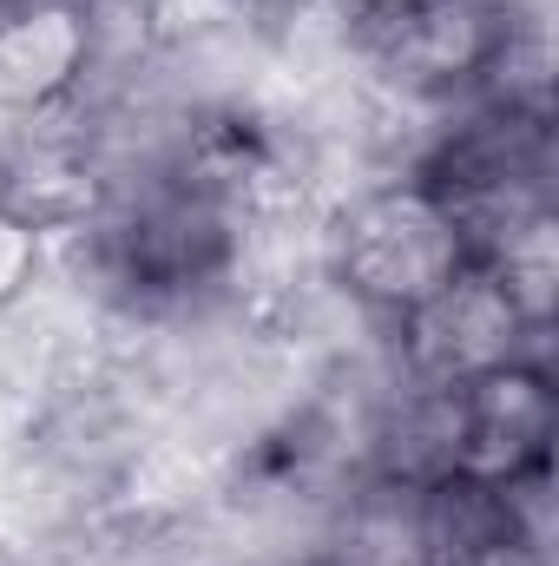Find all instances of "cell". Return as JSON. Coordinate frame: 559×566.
Here are the masks:
<instances>
[{"instance_id": "cell-1", "label": "cell", "mask_w": 559, "mask_h": 566, "mask_svg": "<svg viewBox=\"0 0 559 566\" xmlns=\"http://www.w3.org/2000/svg\"><path fill=\"white\" fill-rule=\"evenodd\" d=\"M329 258L356 303L402 323L474 264V238L428 178H395V185L362 191L336 218Z\"/></svg>"}, {"instance_id": "cell-2", "label": "cell", "mask_w": 559, "mask_h": 566, "mask_svg": "<svg viewBox=\"0 0 559 566\" xmlns=\"http://www.w3.org/2000/svg\"><path fill=\"white\" fill-rule=\"evenodd\" d=\"M553 454V382L534 356L447 389V461L454 481L514 488Z\"/></svg>"}, {"instance_id": "cell-3", "label": "cell", "mask_w": 559, "mask_h": 566, "mask_svg": "<svg viewBox=\"0 0 559 566\" xmlns=\"http://www.w3.org/2000/svg\"><path fill=\"white\" fill-rule=\"evenodd\" d=\"M527 343H534V323L514 310V296L487 264H467L441 296L402 316V356L421 389H461L487 369H507L527 356Z\"/></svg>"}, {"instance_id": "cell-4", "label": "cell", "mask_w": 559, "mask_h": 566, "mask_svg": "<svg viewBox=\"0 0 559 566\" xmlns=\"http://www.w3.org/2000/svg\"><path fill=\"white\" fill-rule=\"evenodd\" d=\"M93 60L86 0H0V113L40 119L53 113Z\"/></svg>"}, {"instance_id": "cell-5", "label": "cell", "mask_w": 559, "mask_h": 566, "mask_svg": "<svg viewBox=\"0 0 559 566\" xmlns=\"http://www.w3.org/2000/svg\"><path fill=\"white\" fill-rule=\"evenodd\" d=\"M40 224L33 218H20V211H7L0 205V310L13 303V296H27V283L40 271Z\"/></svg>"}, {"instance_id": "cell-6", "label": "cell", "mask_w": 559, "mask_h": 566, "mask_svg": "<svg viewBox=\"0 0 559 566\" xmlns=\"http://www.w3.org/2000/svg\"><path fill=\"white\" fill-rule=\"evenodd\" d=\"M342 7H349V13H362V20H382V27H389V20L415 13L421 0H342Z\"/></svg>"}, {"instance_id": "cell-7", "label": "cell", "mask_w": 559, "mask_h": 566, "mask_svg": "<svg viewBox=\"0 0 559 566\" xmlns=\"http://www.w3.org/2000/svg\"><path fill=\"white\" fill-rule=\"evenodd\" d=\"M487 566H553V560H547V547H514V554H500Z\"/></svg>"}]
</instances>
